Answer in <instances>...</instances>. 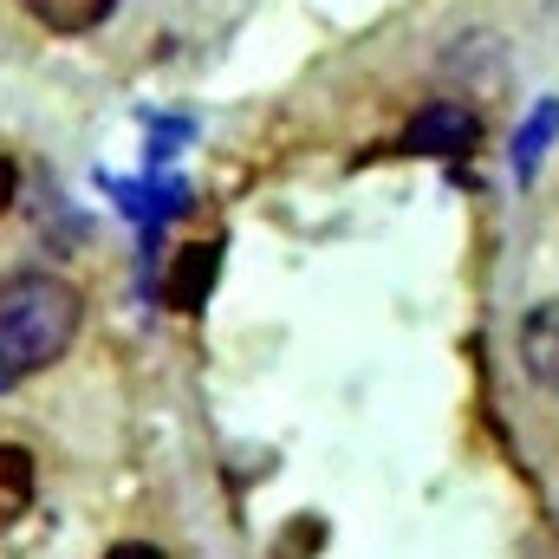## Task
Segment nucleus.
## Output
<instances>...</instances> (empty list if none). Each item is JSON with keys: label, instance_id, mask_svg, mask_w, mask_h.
Segmentation results:
<instances>
[{"label": "nucleus", "instance_id": "obj_3", "mask_svg": "<svg viewBox=\"0 0 559 559\" xmlns=\"http://www.w3.org/2000/svg\"><path fill=\"white\" fill-rule=\"evenodd\" d=\"M215 280H222V241H189L176 261H169V280H163V306L169 312H202L215 299Z\"/></svg>", "mask_w": 559, "mask_h": 559}, {"label": "nucleus", "instance_id": "obj_1", "mask_svg": "<svg viewBox=\"0 0 559 559\" xmlns=\"http://www.w3.org/2000/svg\"><path fill=\"white\" fill-rule=\"evenodd\" d=\"M79 325H85V293L66 274L20 267V274L0 280V371L13 384L59 365L72 352Z\"/></svg>", "mask_w": 559, "mask_h": 559}, {"label": "nucleus", "instance_id": "obj_8", "mask_svg": "<svg viewBox=\"0 0 559 559\" xmlns=\"http://www.w3.org/2000/svg\"><path fill=\"white\" fill-rule=\"evenodd\" d=\"M559 138V105L547 98V105H534V118H527V131H521V143H514V169L521 176H534V163H540V150Z\"/></svg>", "mask_w": 559, "mask_h": 559}, {"label": "nucleus", "instance_id": "obj_9", "mask_svg": "<svg viewBox=\"0 0 559 559\" xmlns=\"http://www.w3.org/2000/svg\"><path fill=\"white\" fill-rule=\"evenodd\" d=\"M13 202H20V163H13V156H0V215H7Z\"/></svg>", "mask_w": 559, "mask_h": 559}, {"label": "nucleus", "instance_id": "obj_7", "mask_svg": "<svg viewBox=\"0 0 559 559\" xmlns=\"http://www.w3.org/2000/svg\"><path fill=\"white\" fill-rule=\"evenodd\" d=\"M33 488H39V468L20 442H0V527H13L26 508H33Z\"/></svg>", "mask_w": 559, "mask_h": 559}, {"label": "nucleus", "instance_id": "obj_11", "mask_svg": "<svg viewBox=\"0 0 559 559\" xmlns=\"http://www.w3.org/2000/svg\"><path fill=\"white\" fill-rule=\"evenodd\" d=\"M0 391H13V378H7V371H0Z\"/></svg>", "mask_w": 559, "mask_h": 559}, {"label": "nucleus", "instance_id": "obj_10", "mask_svg": "<svg viewBox=\"0 0 559 559\" xmlns=\"http://www.w3.org/2000/svg\"><path fill=\"white\" fill-rule=\"evenodd\" d=\"M98 559H163V547H150V540H118L111 554H98Z\"/></svg>", "mask_w": 559, "mask_h": 559}, {"label": "nucleus", "instance_id": "obj_4", "mask_svg": "<svg viewBox=\"0 0 559 559\" xmlns=\"http://www.w3.org/2000/svg\"><path fill=\"white\" fill-rule=\"evenodd\" d=\"M514 352H521V371H527L534 391H559V293L521 312Z\"/></svg>", "mask_w": 559, "mask_h": 559}, {"label": "nucleus", "instance_id": "obj_6", "mask_svg": "<svg viewBox=\"0 0 559 559\" xmlns=\"http://www.w3.org/2000/svg\"><path fill=\"white\" fill-rule=\"evenodd\" d=\"M46 33H59V39H79V33H98L111 13H118V0H20Z\"/></svg>", "mask_w": 559, "mask_h": 559}, {"label": "nucleus", "instance_id": "obj_2", "mask_svg": "<svg viewBox=\"0 0 559 559\" xmlns=\"http://www.w3.org/2000/svg\"><path fill=\"white\" fill-rule=\"evenodd\" d=\"M475 143H481V111H475L468 98H429L417 118L404 124L397 150H411V156H442V163H462Z\"/></svg>", "mask_w": 559, "mask_h": 559}, {"label": "nucleus", "instance_id": "obj_5", "mask_svg": "<svg viewBox=\"0 0 559 559\" xmlns=\"http://www.w3.org/2000/svg\"><path fill=\"white\" fill-rule=\"evenodd\" d=\"M442 72H455V79H468L475 92H488V85L508 72V46H501L495 33H468L462 46L442 52Z\"/></svg>", "mask_w": 559, "mask_h": 559}]
</instances>
